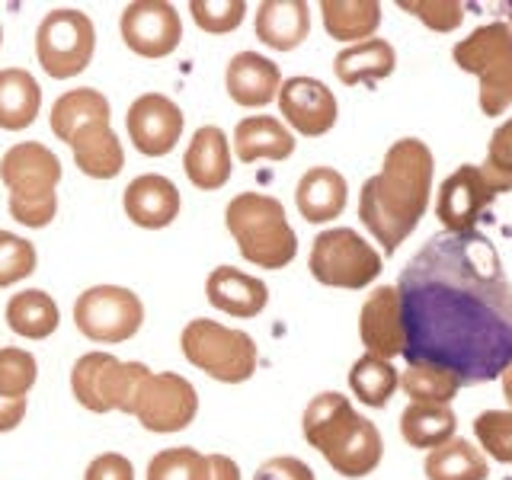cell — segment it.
Masks as SVG:
<instances>
[{"instance_id": "25", "label": "cell", "mask_w": 512, "mask_h": 480, "mask_svg": "<svg viewBox=\"0 0 512 480\" xmlns=\"http://www.w3.org/2000/svg\"><path fill=\"white\" fill-rule=\"evenodd\" d=\"M234 151L240 164L288 160L295 154V135L272 116H247L234 128Z\"/></svg>"}, {"instance_id": "22", "label": "cell", "mask_w": 512, "mask_h": 480, "mask_svg": "<svg viewBox=\"0 0 512 480\" xmlns=\"http://www.w3.org/2000/svg\"><path fill=\"white\" fill-rule=\"evenodd\" d=\"M74 164L77 170L90 176V180H112L125 167V151L119 135L112 132V122H90L71 138Z\"/></svg>"}, {"instance_id": "1", "label": "cell", "mask_w": 512, "mask_h": 480, "mask_svg": "<svg viewBox=\"0 0 512 480\" xmlns=\"http://www.w3.org/2000/svg\"><path fill=\"white\" fill-rule=\"evenodd\" d=\"M407 365H436L461 384L512 365V282L484 234H436L397 282Z\"/></svg>"}, {"instance_id": "9", "label": "cell", "mask_w": 512, "mask_h": 480, "mask_svg": "<svg viewBox=\"0 0 512 480\" xmlns=\"http://www.w3.org/2000/svg\"><path fill=\"white\" fill-rule=\"evenodd\" d=\"M96 52V26L84 10L58 7L42 16L36 29V58L55 80L84 74Z\"/></svg>"}, {"instance_id": "35", "label": "cell", "mask_w": 512, "mask_h": 480, "mask_svg": "<svg viewBox=\"0 0 512 480\" xmlns=\"http://www.w3.org/2000/svg\"><path fill=\"white\" fill-rule=\"evenodd\" d=\"M148 480H208V455L189 445L164 448L151 458Z\"/></svg>"}, {"instance_id": "33", "label": "cell", "mask_w": 512, "mask_h": 480, "mask_svg": "<svg viewBox=\"0 0 512 480\" xmlns=\"http://www.w3.org/2000/svg\"><path fill=\"white\" fill-rule=\"evenodd\" d=\"M397 384H400V375L394 372V365L378 356H368V352L349 372V388L365 407H384L394 397Z\"/></svg>"}, {"instance_id": "24", "label": "cell", "mask_w": 512, "mask_h": 480, "mask_svg": "<svg viewBox=\"0 0 512 480\" xmlns=\"http://www.w3.org/2000/svg\"><path fill=\"white\" fill-rule=\"evenodd\" d=\"M295 205L311 224L340 218L346 208V176L333 167H311L295 186Z\"/></svg>"}, {"instance_id": "14", "label": "cell", "mask_w": 512, "mask_h": 480, "mask_svg": "<svg viewBox=\"0 0 512 480\" xmlns=\"http://www.w3.org/2000/svg\"><path fill=\"white\" fill-rule=\"evenodd\" d=\"M119 32L128 52L138 58H167L180 48L183 20L167 0H135L122 10Z\"/></svg>"}, {"instance_id": "48", "label": "cell", "mask_w": 512, "mask_h": 480, "mask_svg": "<svg viewBox=\"0 0 512 480\" xmlns=\"http://www.w3.org/2000/svg\"><path fill=\"white\" fill-rule=\"evenodd\" d=\"M0 45H4V23H0Z\"/></svg>"}, {"instance_id": "45", "label": "cell", "mask_w": 512, "mask_h": 480, "mask_svg": "<svg viewBox=\"0 0 512 480\" xmlns=\"http://www.w3.org/2000/svg\"><path fill=\"white\" fill-rule=\"evenodd\" d=\"M208 480H240L237 461L228 455H208Z\"/></svg>"}, {"instance_id": "41", "label": "cell", "mask_w": 512, "mask_h": 480, "mask_svg": "<svg viewBox=\"0 0 512 480\" xmlns=\"http://www.w3.org/2000/svg\"><path fill=\"white\" fill-rule=\"evenodd\" d=\"M253 480H314V471L301 458L279 455V458L263 461L260 468H256Z\"/></svg>"}, {"instance_id": "10", "label": "cell", "mask_w": 512, "mask_h": 480, "mask_svg": "<svg viewBox=\"0 0 512 480\" xmlns=\"http://www.w3.org/2000/svg\"><path fill=\"white\" fill-rule=\"evenodd\" d=\"M509 189H512V170L496 167L490 160L484 167H474V164L458 167L442 183L439 199H436V215L442 221L445 234L474 231V224L490 208V202Z\"/></svg>"}, {"instance_id": "21", "label": "cell", "mask_w": 512, "mask_h": 480, "mask_svg": "<svg viewBox=\"0 0 512 480\" xmlns=\"http://www.w3.org/2000/svg\"><path fill=\"white\" fill-rule=\"evenodd\" d=\"M205 298L212 308L247 320L263 314V308L269 304V288L263 279L247 276V272H240L234 266H218L205 279Z\"/></svg>"}, {"instance_id": "13", "label": "cell", "mask_w": 512, "mask_h": 480, "mask_svg": "<svg viewBox=\"0 0 512 480\" xmlns=\"http://www.w3.org/2000/svg\"><path fill=\"white\" fill-rule=\"evenodd\" d=\"M199 413V394L176 372H151L141 384L135 420L148 432H183Z\"/></svg>"}, {"instance_id": "15", "label": "cell", "mask_w": 512, "mask_h": 480, "mask_svg": "<svg viewBox=\"0 0 512 480\" xmlns=\"http://www.w3.org/2000/svg\"><path fill=\"white\" fill-rule=\"evenodd\" d=\"M125 128L144 157H164L183 138V109L164 93H141L128 106Z\"/></svg>"}, {"instance_id": "42", "label": "cell", "mask_w": 512, "mask_h": 480, "mask_svg": "<svg viewBox=\"0 0 512 480\" xmlns=\"http://www.w3.org/2000/svg\"><path fill=\"white\" fill-rule=\"evenodd\" d=\"M84 480H135V464L119 452H103L87 464Z\"/></svg>"}, {"instance_id": "19", "label": "cell", "mask_w": 512, "mask_h": 480, "mask_svg": "<svg viewBox=\"0 0 512 480\" xmlns=\"http://www.w3.org/2000/svg\"><path fill=\"white\" fill-rule=\"evenodd\" d=\"M224 87L228 96L244 109H260L272 103L282 90V74L279 64L269 61L260 52H240L231 58L228 74H224Z\"/></svg>"}, {"instance_id": "28", "label": "cell", "mask_w": 512, "mask_h": 480, "mask_svg": "<svg viewBox=\"0 0 512 480\" xmlns=\"http://www.w3.org/2000/svg\"><path fill=\"white\" fill-rule=\"evenodd\" d=\"M4 317L7 327L23 340H48L61 324L58 301L42 288H23V292L10 295Z\"/></svg>"}, {"instance_id": "8", "label": "cell", "mask_w": 512, "mask_h": 480, "mask_svg": "<svg viewBox=\"0 0 512 480\" xmlns=\"http://www.w3.org/2000/svg\"><path fill=\"white\" fill-rule=\"evenodd\" d=\"M455 64L480 77V109L503 116L512 103V29L509 23H487L455 45Z\"/></svg>"}, {"instance_id": "23", "label": "cell", "mask_w": 512, "mask_h": 480, "mask_svg": "<svg viewBox=\"0 0 512 480\" xmlns=\"http://www.w3.org/2000/svg\"><path fill=\"white\" fill-rule=\"evenodd\" d=\"M311 32V10L304 0H263L256 7V39L276 52H292Z\"/></svg>"}, {"instance_id": "32", "label": "cell", "mask_w": 512, "mask_h": 480, "mask_svg": "<svg viewBox=\"0 0 512 480\" xmlns=\"http://www.w3.org/2000/svg\"><path fill=\"white\" fill-rule=\"evenodd\" d=\"M458 420L452 407H436V404H410L400 413V436L413 448H439L455 439Z\"/></svg>"}, {"instance_id": "17", "label": "cell", "mask_w": 512, "mask_h": 480, "mask_svg": "<svg viewBox=\"0 0 512 480\" xmlns=\"http://www.w3.org/2000/svg\"><path fill=\"white\" fill-rule=\"evenodd\" d=\"M359 336L368 349V356H378L384 362L394 356H404V317H400L397 288L381 285L375 288V295L362 304Z\"/></svg>"}, {"instance_id": "34", "label": "cell", "mask_w": 512, "mask_h": 480, "mask_svg": "<svg viewBox=\"0 0 512 480\" xmlns=\"http://www.w3.org/2000/svg\"><path fill=\"white\" fill-rule=\"evenodd\" d=\"M400 388L413 397V404H436L448 407L455 400L461 381L436 365H407V372L400 375Z\"/></svg>"}, {"instance_id": "43", "label": "cell", "mask_w": 512, "mask_h": 480, "mask_svg": "<svg viewBox=\"0 0 512 480\" xmlns=\"http://www.w3.org/2000/svg\"><path fill=\"white\" fill-rule=\"evenodd\" d=\"M487 160L496 167H506L512 170V119L503 122L500 128L493 132L490 138V151H487Z\"/></svg>"}, {"instance_id": "46", "label": "cell", "mask_w": 512, "mask_h": 480, "mask_svg": "<svg viewBox=\"0 0 512 480\" xmlns=\"http://www.w3.org/2000/svg\"><path fill=\"white\" fill-rule=\"evenodd\" d=\"M500 378H503V394H506V400H509V407H512V365L506 368V372H503Z\"/></svg>"}, {"instance_id": "3", "label": "cell", "mask_w": 512, "mask_h": 480, "mask_svg": "<svg viewBox=\"0 0 512 480\" xmlns=\"http://www.w3.org/2000/svg\"><path fill=\"white\" fill-rule=\"evenodd\" d=\"M301 429L308 445L330 461V468L336 474L365 477L381 464L384 442L378 426L352 410L349 397L343 394L336 391L317 394L308 404V410H304Z\"/></svg>"}, {"instance_id": "47", "label": "cell", "mask_w": 512, "mask_h": 480, "mask_svg": "<svg viewBox=\"0 0 512 480\" xmlns=\"http://www.w3.org/2000/svg\"><path fill=\"white\" fill-rule=\"evenodd\" d=\"M500 10L506 13V20H509V29H512V0H506V4H500Z\"/></svg>"}, {"instance_id": "16", "label": "cell", "mask_w": 512, "mask_h": 480, "mask_svg": "<svg viewBox=\"0 0 512 480\" xmlns=\"http://www.w3.org/2000/svg\"><path fill=\"white\" fill-rule=\"evenodd\" d=\"M279 109L285 122L304 138L327 135L336 122V96L327 84H320L314 77H288L282 80L279 90Z\"/></svg>"}, {"instance_id": "12", "label": "cell", "mask_w": 512, "mask_h": 480, "mask_svg": "<svg viewBox=\"0 0 512 480\" xmlns=\"http://www.w3.org/2000/svg\"><path fill=\"white\" fill-rule=\"evenodd\" d=\"M74 324L87 340L116 346L141 330L144 304L125 285H93L74 301Z\"/></svg>"}, {"instance_id": "40", "label": "cell", "mask_w": 512, "mask_h": 480, "mask_svg": "<svg viewBox=\"0 0 512 480\" xmlns=\"http://www.w3.org/2000/svg\"><path fill=\"white\" fill-rule=\"evenodd\" d=\"M397 7L413 13L416 20L426 23L429 29H436V32H452L464 20V7L455 4V0H400Z\"/></svg>"}, {"instance_id": "38", "label": "cell", "mask_w": 512, "mask_h": 480, "mask_svg": "<svg viewBox=\"0 0 512 480\" xmlns=\"http://www.w3.org/2000/svg\"><path fill=\"white\" fill-rule=\"evenodd\" d=\"M189 13L202 32H212V36H228L240 23H244L247 4L244 0H192Z\"/></svg>"}, {"instance_id": "7", "label": "cell", "mask_w": 512, "mask_h": 480, "mask_svg": "<svg viewBox=\"0 0 512 480\" xmlns=\"http://www.w3.org/2000/svg\"><path fill=\"white\" fill-rule=\"evenodd\" d=\"M148 375L151 368L144 362H122L112 352H87L71 368V391L90 413H135Z\"/></svg>"}, {"instance_id": "6", "label": "cell", "mask_w": 512, "mask_h": 480, "mask_svg": "<svg viewBox=\"0 0 512 480\" xmlns=\"http://www.w3.org/2000/svg\"><path fill=\"white\" fill-rule=\"evenodd\" d=\"M180 349L186 362H192L199 372L221 384L250 381L256 372V362H260V352H256L250 333L224 327L208 317L189 320L180 333Z\"/></svg>"}, {"instance_id": "39", "label": "cell", "mask_w": 512, "mask_h": 480, "mask_svg": "<svg viewBox=\"0 0 512 480\" xmlns=\"http://www.w3.org/2000/svg\"><path fill=\"white\" fill-rule=\"evenodd\" d=\"M474 436L490 458L512 464V410H484L474 420Z\"/></svg>"}, {"instance_id": "20", "label": "cell", "mask_w": 512, "mask_h": 480, "mask_svg": "<svg viewBox=\"0 0 512 480\" xmlns=\"http://www.w3.org/2000/svg\"><path fill=\"white\" fill-rule=\"evenodd\" d=\"M183 170L189 183L202 192H215L231 180V141L218 125H202L192 135Z\"/></svg>"}, {"instance_id": "37", "label": "cell", "mask_w": 512, "mask_h": 480, "mask_svg": "<svg viewBox=\"0 0 512 480\" xmlns=\"http://www.w3.org/2000/svg\"><path fill=\"white\" fill-rule=\"evenodd\" d=\"M39 266V253L26 237L0 231V288L29 279Z\"/></svg>"}, {"instance_id": "30", "label": "cell", "mask_w": 512, "mask_h": 480, "mask_svg": "<svg viewBox=\"0 0 512 480\" xmlns=\"http://www.w3.org/2000/svg\"><path fill=\"white\" fill-rule=\"evenodd\" d=\"M320 16H324V29L330 32V39L365 42L381 26V4L378 0H324Z\"/></svg>"}, {"instance_id": "27", "label": "cell", "mask_w": 512, "mask_h": 480, "mask_svg": "<svg viewBox=\"0 0 512 480\" xmlns=\"http://www.w3.org/2000/svg\"><path fill=\"white\" fill-rule=\"evenodd\" d=\"M42 109V87L26 68L0 71V128L4 132H23L36 122Z\"/></svg>"}, {"instance_id": "36", "label": "cell", "mask_w": 512, "mask_h": 480, "mask_svg": "<svg viewBox=\"0 0 512 480\" xmlns=\"http://www.w3.org/2000/svg\"><path fill=\"white\" fill-rule=\"evenodd\" d=\"M36 378H39V362L32 352H26L20 346L0 349V397L26 400Z\"/></svg>"}, {"instance_id": "26", "label": "cell", "mask_w": 512, "mask_h": 480, "mask_svg": "<svg viewBox=\"0 0 512 480\" xmlns=\"http://www.w3.org/2000/svg\"><path fill=\"white\" fill-rule=\"evenodd\" d=\"M397 52L391 42L384 39H365L343 48L333 61V71L340 77V84L346 87H359V84H375L394 74Z\"/></svg>"}, {"instance_id": "44", "label": "cell", "mask_w": 512, "mask_h": 480, "mask_svg": "<svg viewBox=\"0 0 512 480\" xmlns=\"http://www.w3.org/2000/svg\"><path fill=\"white\" fill-rule=\"evenodd\" d=\"M26 416V400L0 397V432H13Z\"/></svg>"}, {"instance_id": "29", "label": "cell", "mask_w": 512, "mask_h": 480, "mask_svg": "<svg viewBox=\"0 0 512 480\" xmlns=\"http://www.w3.org/2000/svg\"><path fill=\"white\" fill-rule=\"evenodd\" d=\"M103 119H112V106L106 96L93 87H77L58 96L52 106V116H48V125H52L58 141L71 144V138L80 128L90 122H103Z\"/></svg>"}, {"instance_id": "11", "label": "cell", "mask_w": 512, "mask_h": 480, "mask_svg": "<svg viewBox=\"0 0 512 480\" xmlns=\"http://www.w3.org/2000/svg\"><path fill=\"white\" fill-rule=\"evenodd\" d=\"M311 276L330 288H365L381 276V256L349 228H330L314 237Z\"/></svg>"}, {"instance_id": "31", "label": "cell", "mask_w": 512, "mask_h": 480, "mask_svg": "<svg viewBox=\"0 0 512 480\" xmlns=\"http://www.w3.org/2000/svg\"><path fill=\"white\" fill-rule=\"evenodd\" d=\"M423 471L429 480H487L490 464L487 455L468 439H452L426 455Z\"/></svg>"}, {"instance_id": "5", "label": "cell", "mask_w": 512, "mask_h": 480, "mask_svg": "<svg viewBox=\"0 0 512 480\" xmlns=\"http://www.w3.org/2000/svg\"><path fill=\"white\" fill-rule=\"evenodd\" d=\"M224 224L247 263L260 269H285L298 256V237L279 199L263 192H240L224 208Z\"/></svg>"}, {"instance_id": "2", "label": "cell", "mask_w": 512, "mask_h": 480, "mask_svg": "<svg viewBox=\"0 0 512 480\" xmlns=\"http://www.w3.org/2000/svg\"><path fill=\"white\" fill-rule=\"evenodd\" d=\"M432 170L436 167H432V151L426 144L400 138L384 154L381 173L365 180L359 192V218L388 256L397 253V247L426 215Z\"/></svg>"}, {"instance_id": "4", "label": "cell", "mask_w": 512, "mask_h": 480, "mask_svg": "<svg viewBox=\"0 0 512 480\" xmlns=\"http://www.w3.org/2000/svg\"><path fill=\"white\" fill-rule=\"evenodd\" d=\"M0 183L10 192V215L23 228H48L58 215L61 160L42 141H20L0 157Z\"/></svg>"}, {"instance_id": "18", "label": "cell", "mask_w": 512, "mask_h": 480, "mask_svg": "<svg viewBox=\"0 0 512 480\" xmlns=\"http://www.w3.org/2000/svg\"><path fill=\"white\" fill-rule=\"evenodd\" d=\"M122 205L132 224L148 231H160V228H170L176 221L183 202L173 180H167V176H160V173H144L125 186Z\"/></svg>"}]
</instances>
